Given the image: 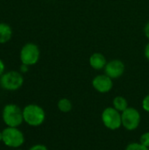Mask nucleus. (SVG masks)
I'll use <instances>...</instances> for the list:
<instances>
[{
  "label": "nucleus",
  "mask_w": 149,
  "mask_h": 150,
  "mask_svg": "<svg viewBox=\"0 0 149 150\" xmlns=\"http://www.w3.org/2000/svg\"><path fill=\"white\" fill-rule=\"evenodd\" d=\"M2 119L6 127H18L24 122L23 109L15 104H7L3 108Z\"/></svg>",
  "instance_id": "nucleus-1"
},
{
  "label": "nucleus",
  "mask_w": 149,
  "mask_h": 150,
  "mask_svg": "<svg viewBox=\"0 0 149 150\" xmlns=\"http://www.w3.org/2000/svg\"><path fill=\"white\" fill-rule=\"evenodd\" d=\"M24 122L31 127H39L42 125L46 119L44 109L35 104H29L23 108Z\"/></svg>",
  "instance_id": "nucleus-2"
},
{
  "label": "nucleus",
  "mask_w": 149,
  "mask_h": 150,
  "mask_svg": "<svg viewBox=\"0 0 149 150\" xmlns=\"http://www.w3.org/2000/svg\"><path fill=\"white\" fill-rule=\"evenodd\" d=\"M24 83V77L22 74L16 70L4 72L0 77V86L3 90L9 91H18Z\"/></svg>",
  "instance_id": "nucleus-3"
},
{
  "label": "nucleus",
  "mask_w": 149,
  "mask_h": 150,
  "mask_svg": "<svg viewBox=\"0 0 149 150\" xmlns=\"http://www.w3.org/2000/svg\"><path fill=\"white\" fill-rule=\"evenodd\" d=\"M3 143L11 149H19L25 143V135L18 127H6L3 131Z\"/></svg>",
  "instance_id": "nucleus-4"
},
{
  "label": "nucleus",
  "mask_w": 149,
  "mask_h": 150,
  "mask_svg": "<svg viewBox=\"0 0 149 150\" xmlns=\"http://www.w3.org/2000/svg\"><path fill=\"white\" fill-rule=\"evenodd\" d=\"M40 48L36 44L32 42H28L25 44L19 53V59L21 61V63L27 66L35 65L40 60Z\"/></svg>",
  "instance_id": "nucleus-5"
},
{
  "label": "nucleus",
  "mask_w": 149,
  "mask_h": 150,
  "mask_svg": "<svg viewBox=\"0 0 149 150\" xmlns=\"http://www.w3.org/2000/svg\"><path fill=\"white\" fill-rule=\"evenodd\" d=\"M102 121L110 130H117L122 126L121 113L114 107H107L102 112Z\"/></svg>",
  "instance_id": "nucleus-6"
},
{
  "label": "nucleus",
  "mask_w": 149,
  "mask_h": 150,
  "mask_svg": "<svg viewBox=\"0 0 149 150\" xmlns=\"http://www.w3.org/2000/svg\"><path fill=\"white\" fill-rule=\"evenodd\" d=\"M122 126L129 130H135L141 123V114L138 110L133 107H128L121 112Z\"/></svg>",
  "instance_id": "nucleus-7"
},
{
  "label": "nucleus",
  "mask_w": 149,
  "mask_h": 150,
  "mask_svg": "<svg viewBox=\"0 0 149 150\" xmlns=\"http://www.w3.org/2000/svg\"><path fill=\"white\" fill-rule=\"evenodd\" d=\"M93 88L100 93H107L113 87V82L107 75H98L92 80Z\"/></svg>",
  "instance_id": "nucleus-8"
},
{
  "label": "nucleus",
  "mask_w": 149,
  "mask_h": 150,
  "mask_svg": "<svg viewBox=\"0 0 149 150\" xmlns=\"http://www.w3.org/2000/svg\"><path fill=\"white\" fill-rule=\"evenodd\" d=\"M125 72V64L120 60H112L105 67V73L112 79L120 77Z\"/></svg>",
  "instance_id": "nucleus-9"
},
{
  "label": "nucleus",
  "mask_w": 149,
  "mask_h": 150,
  "mask_svg": "<svg viewBox=\"0 0 149 150\" xmlns=\"http://www.w3.org/2000/svg\"><path fill=\"white\" fill-rule=\"evenodd\" d=\"M90 65L92 69L96 70H100L105 69V67L107 64L106 58L105 55L101 53H94L90 55L89 60Z\"/></svg>",
  "instance_id": "nucleus-10"
},
{
  "label": "nucleus",
  "mask_w": 149,
  "mask_h": 150,
  "mask_svg": "<svg viewBox=\"0 0 149 150\" xmlns=\"http://www.w3.org/2000/svg\"><path fill=\"white\" fill-rule=\"evenodd\" d=\"M12 37V29L6 23H0V44L7 43Z\"/></svg>",
  "instance_id": "nucleus-11"
},
{
  "label": "nucleus",
  "mask_w": 149,
  "mask_h": 150,
  "mask_svg": "<svg viewBox=\"0 0 149 150\" xmlns=\"http://www.w3.org/2000/svg\"><path fill=\"white\" fill-rule=\"evenodd\" d=\"M112 104H113V107L116 110H118L119 112H123L126 109L128 108V102H127V100L124 97H121V96L116 97L113 99Z\"/></svg>",
  "instance_id": "nucleus-12"
},
{
  "label": "nucleus",
  "mask_w": 149,
  "mask_h": 150,
  "mask_svg": "<svg viewBox=\"0 0 149 150\" xmlns=\"http://www.w3.org/2000/svg\"><path fill=\"white\" fill-rule=\"evenodd\" d=\"M58 109L62 112H68L72 109V103L68 98H61L57 104Z\"/></svg>",
  "instance_id": "nucleus-13"
},
{
  "label": "nucleus",
  "mask_w": 149,
  "mask_h": 150,
  "mask_svg": "<svg viewBox=\"0 0 149 150\" xmlns=\"http://www.w3.org/2000/svg\"><path fill=\"white\" fill-rule=\"evenodd\" d=\"M126 150H149L148 148H147L146 146L142 145L141 142L138 143V142H133V143H130L127 147Z\"/></svg>",
  "instance_id": "nucleus-14"
},
{
  "label": "nucleus",
  "mask_w": 149,
  "mask_h": 150,
  "mask_svg": "<svg viewBox=\"0 0 149 150\" xmlns=\"http://www.w3.org/2000/svg\"><path fill=\"white\" fill-rule=\"evenodd\" d=\"M140 142L142 145L146 146L147 148L149 149V132H147L145 134H143L141 136V139H140Z\"/></svg>",
  "instance_id": "nucleus-15"
},
{
  "label": "nucleus",
  "mask_w": 149,
  "mask_h": 150,
  "mask_svg": "<svg viewBox=\"0 0 149 150\" xmlns=\"http://www.w3.org/2000/svg\"><path fill=\"white\" fill-rule=\"evenodd\" d=\"M142 108L144 111L149 112V94L147 95L142 101Z\"/></svg>",
  "instance_id": "nucleus-16"
},
{
  "label": "nucleus",
  "mask_w": 149,
  "mask_h": 150,
  "mask_svg": "<svg viewBox=\"0 0 149 150\" xmlns=\"http://www.w3.org/2000/svg\"><path fill=\"white\" fill-rule=\"evenodd\" d=\"M28 150H48L47 148L43 144H35L32 146Z\"/></svg>",
  "instance_id": "nucleus-17"
},
{
  "label": "nucleus",
  "mask_w": 149,
  "mask_h": 150,
  "mask_svg": "<svg viewBox=\"0 0 149 150\" xmlns=\"http://www.w3.org/2000/svg\"><path fill=\"white\" fill-rule=\"evenodd\" d=\"M4 70H5V65L4 62H3L2 59H0V77L4 74Z\"/></svg>",
  "instance_id": "nucleus-18"
},
{
  "label": "nucleus",
  "mask_w": 149,
  "mask_h": 150,
  "mask_svg": "<svg viewBox=\"0 0 149 150\" xmlns=\"http://www.w3.org/2000/svg\"><path fill=\"white\" fill-rule=\"evenodd\" d=\"M29 69V66L25 65V64H21L20 65V68H19V70H20V73H26Z\"/></svg>",
  "instance_id": "nucleus-19"
},
{
  "label": "nucleus",
  "mask_w": 149,
  "mask_h": 150,
  "mask_svg": "<svg viewBox=\"0 0 149 150\" xmlns=\"http://www.w3.org/2000/svg\"><path fill=\"white\" fill-rule=\"evenodd\" d=\"M144 33H145V35L146 37L149 40V22L145 25V28H144Z\"/></svg>",
  "instance_id": "nucleus-20"
},
{
  "label": "nucleus",
  "mask_w": 149,
  "mask_h": 150,
  "mask_svg": "<svg viewBox=\"0 0 149 150\" xmlns=\"http://www.w3.org/2000/svg\"><path fill=\"white\" fill-rule=\"evenodd\" d=\"M145 56H146V58L148 59L149 61V42L147 44V46H146V47H145Z\"/></svg>",
  "instance_id": "nucleus-21"
},
{
  "label": "nucleus",
  "mask_w": 149,
  "mask_h": 150,
  "mask_svg": "<svg viewBox=\"0 0 149 150\" xmlns=\"http://www.w3.org/2000/svg\"><path fill=\"white\" fill-rule=\"evenodd\" d=\"M0 142H3V133L0 131Z\"/></svg>",
  "instance_id": "nucleus-22"
},
{
  "label": "nucleus",
  "mask_w": 149,
  "mask_h": 150,
  "mask_svg": "<svg viewBox=\"0 0 149 150\" xmlns=\"http://www.w3.org/2000/svg\"><path fill=\"white\" fill-rule=\"evenodd\" d=\"M14 150H22V149H15Z\"/></svg>",
  "instance_id": "nucleus-23"
}]
</instances>
